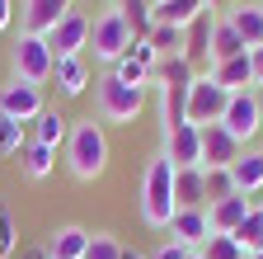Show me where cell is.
<instances>
[{
  "instance_id": "1",
  "label": "cell",
  "mask_w": 263,
  "mask_h": 259,
  "mask_svg": "<svg viewBox=\"0 0 263 259\" xmlns=\"http://www.w3.org/2000/svg\"><path fill=\"white\" fill-rule=\"evenodd\" d=\"M66 165H71V175L85 179V184L108 170V132H104V123H94V118L71 123V137H66Z\"/></svg>"
},
{
  "instance_id": "2",
  "label": "cell",
  "mask_w": 263,
  "mask_h": 259,
  "mask_svg": "<svg viewBox=\"0 0 263 259\" xmlns=\"http://www.w3.org/2000/svg\"><path fill=\"white\" fill-rule=\"evenodd\" d=\"M179 203H174V165L164 156H155L146 175H141V217L146 226H155V231H170Z\"/></svg>"
},
{
  "instance_id": "3",
  "label": "cell",
  "mask_w": 263,
  "mask_h": 259,
  "mask_svg": "<svg viewBox=\"0 0 263 259\" xmlns=\"http://www.w3.org/2000/svg\"><path fill=\"white\" fill-rule=\"evenodd\" d=\"M94 109H99V123H137L146 109V90L122 85L108 71L104 80H94Z\"/></svg>"
},
{
  "instance_id": "4",
  "label": "cell",
  "mask_w": 263,
  "mask_h": 259,
  "mask_svg": "<svg viewBox=\"0 0 263 259\" xmlns=\"http://www.w3.org/2000/svg\"><path fill=\"white\" fill-rule=\"evenodd\" d=\"M10 61H14V80L38 85V90L52 80V66H57V57H52L47 38H38V33H19V43H14Z\"/></svg>"
},
{
  "instance_id": "5",
  "label": "cell",
  "mask_w": 263,
  "mask_h": 259,
  "mask_svg": "<svg viewBox=\"0 0 263 259\" xmlns=\"http://www.w3.org/2000/svg\"><path fill=\"white\" fill-rule=\"evenodd\" d=\"M221 127L240 146H249L254 137H263V104H258V90H235L226 99V113H221Z\"/></svg>"
},
{
  "instance_id": "6",
  "label": "cell",
  "mask_w": 263,
  "mask_h": 259,
  "mask_svg": "<svg viewBox=\"0 0 263 259\" xmlns=\"http://www.w3.org/2000/svg\"><path fill=\"white\" fill-rule=\"evenodd\" d=\"M89 47H94L99 61H108V66H113L118 57H127V47H132V28H127V19L118 14V5L104 10V14L89 24Z\"/></svg>"
},
{
  "instance_id": "7",
  "label": "cell",
  "mask_w": 263,
  "mask_h": 259,
  "mask_svg": "<svg viewBox=\"0 0 263 259\" xmlns=\"http://www.w3.org/2000/svg\"><path fill=\"white\" fill-rule=\"evenodd\" d=\"M226 99H230V94H226L212 76H197V80L188 85V123H193V127H212V123H221Z\"/></svg>"
},
{
  "instance_id": "8",
  "label": "cell",
  "mask_w": 263,
  "mask_h": 259,
  "mask_svg": "<svg viewBox=\"0 0 263 259\" xmlns=\"http://www.w3.org/2000/svg\"><path fill=\"white\" fill-rule=\"evenodd\" d=\"M89 14L85 10H71V14H61V24L47 33V47H52V57L61 61V57H80L85 47H89Z\"/></svg>"
},
{
  "instance_id": "9",
  "label": "cell",
  "mask_w": 263,
  "mask_h": 259,
  "mask_svg": "<svg viewBox=\"0 0 263 259\" xmlns=\"http://www.w3.org/2000/svg\"><path fill=\"white\" fill-rule=\"evenodd\" d=\"M164 160H170L174 170H202V127H174V132H164Z\"/></svg>"
},
{
  "instance_id": "10",
  "label": "cell",
  "mask_w": 263,
  "mask_h": 259,
  "mask_svg": "<svg viewBox=\"0 0 263 259\" xmlns=\"http://www.w3.org/2000/svg\"><path fill=\"white\" fill-rule=\"evenodd\" d=\"M43 109H47V104H43V90H38V85L14 80V85H5V90H0V113H5V118H14L19 127H24V123H33Z\"/></svg>"
},
{
  "instance_id": "11",
  "label": "cell",
  "mask_w": 263,
  "mask_h": 259,
  "mask_svg": "<svg viewBox=\"0 0 263 259\" xmlns=\"http://www.w3.org/2000/svg\"><path fill=\"white\" fill-rule=\"evenodd\" d=\"M240 142L226 132L221 123H212V127H202V170H230L240 160Z\"/></svg>"
},
{
  "instance_id": "12",
  "label": "cell",
  "mask_w": 263,
  "mask_h": 259,
  "mask_svg": "<svg viewBox=\"0 0 263 259\" xmlns=\"http://www.w3.org/2000/svg\"><path fill=\"white\" fill-rule=\"evenodd\" d=\"M212 236V221H207V208H179L174 221H170V240H179L183 250H202Z\"/></svg>"
},
{
  "instance_id": "13",
  "label": "cell",
  "mask_w": 263,
  "mask_h": 259,
  "mask_svg": "<svg viewBox=\"0 0 263 259\" xmlns=\"http://www.w3.org/2000/svg\"><path fill=\"white\" fill-rule=\"evenodd\" d=\"M71 10H76V0H24V33L47 38L61 24V14H71Z\"/></svg>"
},
{
  "instance_id": "14",
  "label": "cell",
  "mask_w": 263,
  "mask_h": 259,
  "mask_svg": "<svg viewBox=\"0 0 263 259\" xmlns=\"http://www.w3.org/2000/svg\"><path fill=\"white\" fill-rule=\"evenodd\" d=\"M249 208H254V198H245V193H230V198H221V203H207L212 236H235L240 221L249 217Z\"/></svg>"
},
{
  "instance_id": "15",
  "label": "cell",
  "mask_w": 263,
  "mask_h": 259,
  "mask_svg": "<svg viewBox=\"0 0 263 259\" xmlns=\"http://www.w3.org/2000/svg\"><path fill=\"white\" fill-rule=\"evenodd\" d=\"M230 184H235V193H245V198H258L263 193V151L245 146L240 160L230 165Z\"/></svg>"
},
{
  "instance_id": "16",
  "label": "cell",
  "mask_w": 263,
  "mask_h": 259,
  "mask_svg": "<svg viewBox=\"0 0 263 259\" xmlns=\"http://www.w3.org/2000/svg\"><path fill=\"white\" fill-rule=\"evenodd\" d=\"M52 80H57V90L66 94V99H80V94L89 90V66H85V57H61L57 66H52Z\"/></svg>"
},
{
  "instance_id": "17",
  "label": "cell",
  "mask_w": 263,
  "mask_h": 259,
  "mask_svg": "<svg viewBox=\"0 0 263 259\" xmlns=\"http://www.w3.org/2000/svg\"><path fill=\"white\" fill-rule=\"evenodd\" d=\"M226 19H230V28L245 38V52L263 47V5H235Z\"/></svg>"
},
{
  "instance_id": "18",
  "label": "cell",
  "mask_w": 263,
  "mask_h": 259,
  "mask_svg": "<svg viewBox=\"0 0 263 259\" xmlns=\"http://www.w3.org/2000/svg\"><path fill=\"white\" fill-rule=\"evenodd\" d=\"M66 137H71V118L57 113V109H43L38 118H33V142L38 146H66Z\"/></svg>"
},
{
  "instance_id": "19",
  "label": "cell",
  "mask_w": 263,
  "mask_h": 259,
  "mask_svg": "<svg viewBox=\"0 0 263 259\" xmlns=\"http://www.w3.org/2000/svg\"><path fill=\"white\" fill-rule=\"evenodd\" d=\"M160 123L164 132L188 123V85H160Z\"/></svg>"
},
{
  "instance_id": "20",
  "label": "cell",
  "mask_w": 263,
  "mask_h": 259,
  "mask_svg": "<svg viewBox=\"0 0 263 259\" xmlns=\"http://www.w3.org/2000/svg\"><path fill=\"white\" fill-rule=\"evenodd\" d=\"M174 203L179 208H207V175L202 170H174Z\"/></svg>"
},
{
  "instance_id": "21",
  "label": "cell",
  "mask_w": 263,
  "mask_h": 259,
  "mask_svg": "<svg viewBox=\"0 0 263 259\" xmlns=\"http://www.w3.org/2000/svg\"><path fill=\"white\" fill-rule=\"evenodd\" d=\"M212 80L226 90V94H235V90H254V71H249V52L245 57H230L221 61V66H212Z\"/></svg>"
},
{
  "instance_id": "22",
  "label": "cell",
  "mask_w": 263,
  "mask_h": 259,
  "mask_svg": "<svg viewBox=\"0 0 263 259\" xmlns=\"http://www.w3.org/2000/svg\"><path fill=\"white\" fill-rule=\"evenodd\" d=\"M52 259H85V250H89V231L85 226H61V231L43 245Z\"/></svg>"
},
{
  "instance_id": "23",
  "label": "cell",
  "mask_w": 263,
  "mask_h": 259,
  "mask_svg": "<svg viewBox=\"0 0 263 259\" xmlns=\"http://www.w3.org/2000/svg\"><path fill=\"white\" fill-rule=\"evenodd\" d=\"M212 5L207 0H160L155 5V24H174V28H188L197 14H207Z\"/></svg>"
},
{
  "instance_id": "24",
  "label": "cell",
  "mask_w": 263,
  "mask_h": 259,
  "mask_svg": "<svg viewBox=\"0 0 263 259\" xmlns=\"http://www.w3.org/2000/svg\"><path fill=\"white\" fill-rule=\"evenodd\" d=\"M230 57H245V38L230 28V19L221 14L216 19V28H212V66H221V61H230Z\"/></svg>"
},
{
  "instance_id": "25",
  "label": "cell",
  "mask_w": 263,
  "mask_h": 259,
  "mask_svg": "<svg viewBox=\"0 0 263 259\" xmlns=\"http://www.w3.org/2000/svg\"><path fill=\"white\" fill-rule=\"evenodd\" d=\"M118 14L127 19L132 38H146L155 28V5H151V0H118Z\"/></svg>"
},
{
  "instance_id": "26",
  "label": "cell",
  "mask_w": 263,
  "mask_h": 259,
  "mask_svg": "<svg viewBox=\"0 0 263 259\" xmlns=\"http://www.w3.org/2000/svg\"><path fill=\"white\" fill-rule=\"evenodd\" d=\"M19 165H24V175H28V179H47V175H52V165H57V151H52V146H38V142H24Z\"/></svg>"
},
{
  "instance_id": "27",
  "label": "cell",
  "mask_w": 263,
  "mask_h": 259,
  "mask_svg": "<svg viewBox=\"0 0 263 259\" xmlns=\"http://www.w3.org/2000/svg\"><path fill=\"white\" fill-rule=\"evenodd\" d=\"M235 245L245 250V259H249V254H263V208H258V203H254V208H249V217L240 221Z\"/></svg>"
},
{
  "instance_id": "28",
  "label": "cell",
  "mask_w": 263,
  "mask_h": 259,
  "mask_svg": "<svg viewBox=\"0 0 263 259\" xmlns=\"http://www.w3.org/2000/svg\"><path fill=\"white\" fill-rule=\"evenodd\" d=\"M146 43L160 52V61H164V57H183V28H174V24H155L151 33H146Z\"/></svg>"
},
{
  "instance_id": "29",
  "label": "cell",
  "mask_w": 263,
  "mask_h": 259,
  "mask_svg": "<svg viewBox=\"0 0 263 259\" xmlns=\"http://www.w3.org/2000/svg\"><path fill=\"white\" fill-rule=\"evenodd\" d=\"M193 80H197V71L188 66L183 57H164L155 66V85H193Z\"/></svg>"
},
{
  "instance_id": "30",
  "label": "cell",
  "mask_w": 263,
  "mask_h": 259,
  "mask_svg": "<svg viewBox=\"0 0 263 259\" xmlns=\"http://www.w3.org/2000/svg\"><path fill=\"white\" fill-rule=\"evenodd\" d=\"M113 76H118L122 85H137V90H151V80H155V76H151L146 66H137L132 57H118V61H113Z\"/></svg>"
},
{
  "instance_id": "31",
  "label": "cell",
  "mask_w": 263,
  "mask_h": 259,
  "mask_svg": "<svg viewBox=\"0 0 263 259\" xmlns=\"http://www.w3.org/2000/svg\"><path fill=\"white\" fill-rule=\"evenodd\" d=\"M197 254H202V259H245V250L235 245V236H207V245Z\"/></svg>"
},
{
  "instance_id": "32",
  "label": "cell",
  "mask_w": 263,
  "mask_h": 259,
  "mask_svg": "<svg viewBox=\"0 0 263 259\" xmlns=\"http://www.w3.org/2000/svg\"><path fill=\"white\" fill-rule=\"evenodd\" d=\"M85 259H122L118 236H108V231H89V250H85Z\"/></svg>"
},
{
  "instance_id": "33",
  "label": "cell",
  "mask_w": 263,
  "mask_h": 259,
  "mask_svg": "<svg viewBox=\"0 0 263 259\" xmlns=\"http://www.w3.org/2000/svg\"><path fill=\"white\" fill-rule=\"evenodd\" d=\"M19 151H24V127L0 113V156H19Z\"/></svg>"
},
{
  "instance_id": "34",
  "label": "cell",
  "mask_w": 263,
  "mask_h": 259,
  "mask_svg": "<svg viewBox=\"0 0 263 259\" xmlns=\"http://www.w3.org/2000/svg\"><path fill=\"white\" fill-rule=\"evenodd\" d=\"M207 175V203H221L235 193V184H230V170H202Z\"/></svg>"
},
{
  "instance_id": "35",
  "label": "cell",
  "mask_w": 263,
  "mask_h": 259,
  "mask_svg": "<svg viewBox=\"0 0 263 259\" xmlns=\"http://www.w3.org/2000/svg\"><path fill=\"white\" fill-rule=\"evenodd\" d=\"M127 57H132V61H137V66H146L151 76H155V66H160V52H155V47H151L146 38H132V47H127Z\"/></svg>"
},
{
  "instance_id": "36",
  "label": "cell",
  "mask_w": 263,
  "mask_h": 259,
  "mask_svg": "<svg viewBox=\"0 0 263 259\" xmlns=\"http://www.w3.org/2000/svg\"><path fill=\"white\" fill-rule=\"evenodd\" d=\"M14 254V221L10 212H0V259H10Z\"/></svg>"
},
{
  "instance_id": "37",
  "label": "cell",
  "mask_w": 263,
  "mask_h": 259,
  "mask_svg": "<svg viewBox=\"0 0 263 259\" xmlns=\"http://www.w3.org/2000/svg\"><path fill=\"white\" fill-rule=\"evenodd\" d=\"M188 254H193V250H183L179 240H164V245H160V250H155L151 259H188Z\"/></svg>"
},
{
  "instance_id": "38",
  "label": "cell",
  "mask_w": 263,
  "mask_h": 259,
  "mask_svg": "<svg viewBox=\"0 0 263 259\" xmlns=\"http://www.w3.org/2000/svg\"><path fill=\"white\" fill-rule=\"evenodd\" d=\"M249 71H254V90H263V47L249 52Z\"/></svg>"
},
{
  "instance_id": "39",
  "label": "cell",
  "mask_w": 263,
  "mask_h": 259,
  "mask_svg": "<svg viewBox=\"0 0 263 259\" xmlns=\"http://www.w3.org/2000/svg\"><path fill=\"white\" fill-rule=\"evenodd\" d=\"M10 19H14V0H0V33L10 28Z\"/></svg>"
},
{
  "instance_id": "40",
  "label": "cell",
  "mask_w": 263,
  "mask_h": 259,
  "mask_svg": "<svg viewBox=\"0 0 263 259\" xmlns=\"http://www.w3.org/2000/svg\"><path fill=\"white\" fill-rule=\"evenodd\" d=\"M24 259H52V254H47V250H28Z\"/></svg>"
},
{
  "instance_id": "41",
  "label": "cell",
  "mask_w": 263,
  "mask_h": 259,
  "mask_svg": "<svg viewBox=\"0 0 263 259\" xmlns=\"http://www.w3.org/2000/svg\"><path fill=\"white\" fill-rule=\"evenodd\" d=\"M122 259H151V254H137V250H122Z\"/></svg>"
},
{
  "instance_id": "42",
  "label": "cell",
  "mask_w": 263,
  "mask_h": 259,
  "mask_svg": "<svg viewBox=\"0 0 263 259\" xmlns=\"http://www.w3.org/2000/svg\"><path fill=\"white\" fill-rule=\"evenodd\" d=\"M207 5H226V0H207Z\"/></svg>"
},
{
  "instance_id": "43",
  "label": "cell",
  "mask_w": 263,
  "mask_h": 259,
  "mask_svg": "<svg viewBox=\"0 0 263 259\" xmlns=\"http://www.w3.org/2000/svg\"><path fill=\"white\" fill-rule=\"evenodd\" d=\"M188 259H202V254H197V250H193V254H188Z\"/></svg>"
},
{
  "instance_id": "44",
  "label": "cell",
  "mask_w": 263,
  "mask_h": 259,
  "mask_svg": "<svg viewBox=\"0 0 263 259\" xmlns=\"http://www.w3.org/2000/svg\"><path fill=\"white\" fill-rule=\"evenodd\" d=\"M254 203H258V208H263V193H258V198H254Z\"/></svg>"
},
{
  "instance_id": "45",
  "label": "cell",
  "mask_w": 263,
  "mask_h": 259,
  "mask_svg": "<svg viewBox=\"0 0 263 259\" xmlns=\"http://www.w3.org/2000/svg\"><path fill=\"white\" fill-rule=\"evenodd\" d=\"M258 104H263V90H258Z\"/></svg>"
},
{
  "instance_id": "46",
  "label": "cell",
  "mask_w": 263,
  "mask_h": 259,
  "mask_svg": "<svg viewBox=\"0 0 263 259\" xmlns=\"http://www.w3.org/2000/svg\"><path fill=\"white\" fill-rule=\"evenodd\" d=\"M249 259H263V254H249Z\"/></svg>"
},
{
  "instance_id": "47",
  "label": "cell",
  "mask_w": 263,
  "mask_h": 259,
  "mask_svg": "<svg viewBox=\"0 0 263 259\" xmlns=\"http://www.w3.org/2000/svg\"><path fill=\"white\" fill-rule=\"evenodd\" d=\"M151 5H160V0H151Z\"/></svg>"
}]
</instances>
